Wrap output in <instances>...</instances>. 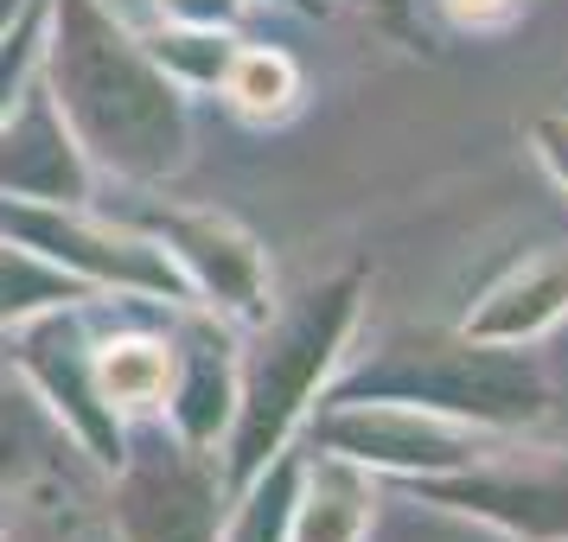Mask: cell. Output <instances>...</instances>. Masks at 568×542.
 <instances>
[{
    "instance_id": "1",
    "label": "cell",
    "mask_w": 568,
    "mask_h": 542,
    "mask_svg": "<svg viewBox=\"0 0 568 542\" xmlns=\"http://www.w3.org/2000/svg\"><path fill=\"white\" fill-rule=\"evenodd\" d=\"M58 39L52 58V103L78 129L90 154L129 173V180H160L185 160V103L166 83L148 45L109 20L97 0H52Z\"/></svg>"
},
{
    "instance_id": "2",
    "label": "cell",
    "mask_w": 568,
    "mask_h": 542,
    "mask_svg": "<svg viewBox=\"0 0 568 542\" xmlns=\"http://www.w3.org/2000/svg\"><path fill=\"white\" fill-rule=\"evenodd\" d=\"M364 307V268H338L307 294H294L275 319L262 313L256 351L236 364V409H231V466L224 485L243 491L262 466L282 453L294 428L307 421L320 384L333 377L345 338Z\"/></svg>"
},
{
    "instance_id": "3",
    "label": "cell",
    "mask_w": 568,
    "mask_h": 542,
    "mask_svg": "<svg viewBox=\"0 0 568 542\" xmlns=\"http://www.w3.org/2000/svg\"><path fill=\"white\" fill-rule=\"evenodd\" d=\"M326 402H415L447 421L486 428V434H524L549 421V370L530 358V345H486L454 333H409L384 345V358L338 377Z\"/></svg>"
},
{
    "instance_id": "4",
    "label": "cell",
    "mask_w": 568,
    "mask_h": 542,
    "mask_svg": "<svg viewBox=\"0 0 568 542\" xmlns=\"http://www.w3.org/2000/svg\"><path fill=\"white\" fill-rule=\"evenodd\" d=\"M403 485L447 517H473L505 542H568V447H491L486 460Z\"/></svg>"
},
{
    "instance_id": "5",
    "label": "cell",
    "mask_w": 568,
    "mask_h": 542,
    "mask_svg": "<svg viewBox=\"0 0 568 542\" xmlns=\"http://www.w3.org/2000/svg\"><path fill=\"white\" fill-rule=\"evenodd\" d=\"M505 434L447 421L415 402H326L313 415V447L358 460L364 472H389V479H435V472H460V466L486 460Z\"/></svg>"
},
{
    "instance_id": "6",
    "label": "cell",
    "mask_w": 568,
    "mask_h": 542,
    "mask_svg": "<svg viewBox=\"0 0 568 542\" xmlns=\"http://www.w3.org/2000/svg\"><path fill=\"white\" fill-rule=\"evenodd\" d=\"M224 472L211 466V447L192 440H154L141 453H122L115 485V523L122 542H217V504Z\"/></svg>"
},
{
    "instance_id": "7",
    "label": "cell",
    "mask_w": 568,
    "mask_h": 542,
    "mask_svg": "<svg viewBox=\"0 0 568 542\" xmlns=\"http://www.w3.org/2000/svg\"><path fill=\"white\" fill-rule=\"evenodd\" d=\"M0 236L32 243L45 262H58L64 275H83V282L134 287V294H154V300L192 294L166 249H154V243H141V236H129V231H109V224H78V217H58V211L20 205V198L7 205V198H0Z\"/></svg>"
},
{
    "instance_id": "8",
    "label": "cell",
    "mask_w": 568,
    "mask_h": 542,
    "mask_svg": "<svg viewBox=\"0 0 568 542\" xmlns=\"http://www.w3.org/2000/svg\"><path fill=\"white\" fill-rule=\"evenodd\" d=\"M148 231L166 243L173 268L185 275V287L211 294V307L236 313V319H262L268 313V262L262 243L243 224L217 217V211H148Z\"/></svg>"
},
{
    "instance_id": "9",
    "label": "cell",
    "mask_w": 568,
    "mask_h": 542,
    "mask_svg": "<svg viewBox=\"0 0 568 542\" xmlns=\"http://www.w3.org/2000/svg\"><path fill=\"white\" fill-rule=\"evenodd\" d=\"M27 370H32V384L52 396V409L64 415V434H83L103 466H122L129 440H122L115 409L97 389V351H83L78 326L58 307H45V319L27 333Z\"/></svg>"
},
{
    "instance_id": "10",
    "label": "cell",
    "mask_w": 568,
    "mask_h": 542,
    "mask_svg": "<svg viewBox=\"0 0 568 542\" xmlns=\"http://www.w3.org/2000/svg\"><path fill=\"white\" fill-rule=\"evenodd\" d=\"M0 192L45 198V205H78L90 192L78 141L64 129L52 90H39V83L27 90V103L13 115H0Z\"/></svg>"
},
{
    "instance_id": "11",
    "label": "cell",
    "mask_w": 568,
    "mask_h": 542,
    "mask_svg": "<svg viewBox=\"0 0 568 542\" xmlns=\"http://www.w3.org/2000/svg\"><path fill=\"white\" fill-rule=\"evenodd\" d=\"M562 319H568V243H549V249H530L524 262H511L473 300L460 333L486 338V345H537Z\"/></svg>"
},
{
    "instance_id": "12",
    "label": "cell",
    "mask_w": 568,
    "mask_h": 542,
    "mask_svg": "<svg viewBox=\"0 0 568 542\" xmlns=\"http://www.w3.org/2000/svg\"><path fill=\"white\" fill-rule=\"evenodd\" d=\"M166 402H173L180 440H192V447H211L217 428H231L236 358H231V338L211 319H185L180 351H173V377H166Z\"/></svg>"
},
{
    "instance_id": "13",
    "label": "cell",
    "mask_w": 568,
    "mask_h": 542,
    "mask_svg": "<svg viewBox=\"0 0 568 542\" xmlns=\"http://www.w3.org/2000/svg\"><path fill=\"white\" fill-rule=\"evenodd\" d=\"M377 517V485L358 460L313 447V460H301V498H294V523L287 542H364Z\"/></svg>"
},
{
    "instance_id": "14",
    "label": "cell",
    "mask_w": 568,
    "mask_h": 542,
    "mask_svg": "<svg viewBox=\"0 0 568 542\" xmlns=\"http://www.w3.org/2000/svg\"><path fill=\"white\" fill-rule=\"evenodd\" d=\"M173 377V345L160 338H109L97 351V389L109 409H154Z\"/></svg>"
},
{
    "instance_id": "15",
    "label": "cell",
    "mask_w": 568,
    "mask_h": 542,
    "mask_svg": "<svg viewBox=\"0 0 568 542\" xmlns=\"http://www.w3.org/2000/svg\"><path fill=\"white\" fill-rule=\"evenodd\" d=\"M294 498H301V460L282 447V453H275V460L243 485V504H236L231 536H224V542H287Z\"/></svg>"
},
{
    "instance_id": "16",
    "label": "cell",
    "mask_w": 568,
    "mask_h": 542,
    "mask_svg": "<svg viewBox=\"0 0 568 542\" xmlns=\"http://www.w3.org/2000/svg\"><path fill=\"white\" fill-rule=\"evenodd\" d=\"M224 96H231L243 115H256V122H282L287 109L301 103V71H294V58L287 52H236L231 71H224Z\"/></svg>"
},
{
    "instance_id": "17",
    "label": "cell",
    "mask_w": 568,
    "mask_h": 542,
    "mask_svg": "<svg viewBox=\"0 0 568 542\" xmlns=\"http://www.w3.org/2000/svg\"><path fill=\"white\" fill-rule=\"evenodd\" d=\"M64 300H78V282L64 268H52L45 256H20V249L0 243V326L20 319V313L64 307Z\"/></svg>"
},
{
    "instance_id": "18",
    "label": "cell",
    "mask_w": 568,
    "mask_h": 542,
    "mask_svg": "<svg viewBox=\"0 0 568 542\" xmlns=\"http://www.w3.org/2000/svg\"><path fill=\"white\" fill-rule=\"evenodd\" d=\"M58 434L45 428V415L32 409L27 396H7L0 389V485H20L39 466L52 460Z\"/></svg>"
},
{
    "instance_id": "19",
    "label": "cell",
    "mask_w": 568,
    "mask_h": 542,
    "mask_svg": "<svg viewBox=\"0 0 568 542\" xmlns=\"http://www.w3.org/2000/svg\"><path fill=\"white\" fill-rule=\"evenodd\" d=\"M530 154H537L542 173L568 192V115H562V109H549V115L530 122Z\"/></svg>"
},
{
    "instance_id": "20",
    "label": "cell",
    "mask_w": 568,
    "mask_h": 542,
    "mask_svg": "<svg viewBox=\"0 0 568 542\" xmlns=\"http://www.w3.org/2000/svg\"><path fill=\"white\" fill-rule=\"evenodd\" d=\"M447 7V20L466 32H498L517 20V0H440Z\"/></svg>"
},
{
    "instance_id": "21",
    "label": "cell",
    "mask_w": 568,
    "mask_h": 542,
    "mask_svg": "<svg viewBox=\"0 0 568 542\" xmlns=\"http://www.w3.org/2000/svg\"><path fill=\"white\" fill-rule=\"evenodd\" d=\"M160 13H173L180 27H231L236 13H243V0H160Z\"/></svg>"
},
{
    "instance_id": "22",
    "label": "cell",
    "mask_w": 568,
    "mask_h": 542,
    "mask_svg": "<svg viewBox=\"0 0 568 542\" xmlns=\"http://www.w3.org/2000/svg\"><path fill=\"white\" fill-rule=\"evenodd\" d=\"M32 20L20 27V45H0V115H7V103H13V90H20V78H27V58H32Z\"/></svg>"
},
{
    "instance_id": "23",
    "label": "cell",
    "mask_w": 568,
    "mask_h": 542,
    "mask_svg": "<svg viewBox=\"0 0 568 542\" xmlns=\"http://www.w3.org/2000/svg\"><path fill=\"white\" fill-rule=\"evenodd\" d=\"M377 13L389 20V32H403V39H415V20H409V0H377Z\"/></svg>"
},
{
    "instance_id": "24",
    "label": "cell",
    "mask_w": 568,
    "mask_h": 542,
    "mask_svg": "<svg viewBox=\"0 0 568 542\" xmlns=\"http://www.w3.org/2000/svg\"><path fill=\"white\" fill-rule=\"evenodd\" d=\"M0 542H58L52 530H39V523H20V530H7Z\"/></svg>"
},
{
    "instance_id": "25",
    "label": "cell",
    "mask_w": 568,
    "mask_h": 542,
    "mask_svg": "<svg viewBox=\"0 0 568 542\" xmlns=\"http://www.w3.org/2000/svg\"><path fill=\"white\" fill-rule=\"evenodd\" d=\"M294 13H326V0H287Z\"/></svg>"
},
{
    "instance_id": "26",
    "label": "cell",
    "mask_w": 568,
    "mask_h": 542,
    "mask_svg": "<svg viewBox=\"0 0 568 542\" xmlns=\"http://www.w3.org/2000/svg\"><path fill=\"white\" fill-rule=\"evenodd\" d=\"M20 7H27V0H0V27H7V20H13Z\"/></svg>"
}]
</instances>
